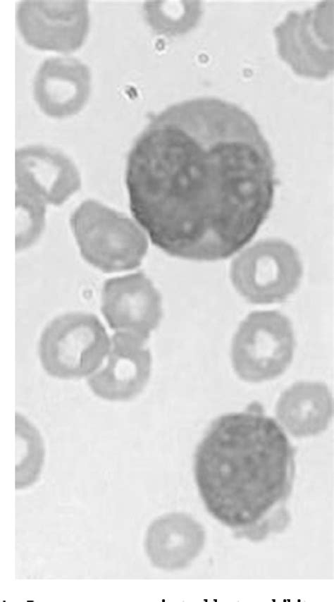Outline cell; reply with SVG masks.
<instances>
[{"label":"cell","mask_w":334,"mask_h":602,"mask_svg":"<svg viewBox=\"0 0 334 602\" xmlns=\"http://www.w3.org/2000/svg\"><path fill=\"white\" fill-rule=\"evenodd\" d=\"M16 21L22 37L32 47L73 52L82 45L88 33L87 1H22Z\"/></svg>","instance_id":"obj_8"},{"label":"cell","mask_w":334,"mask_h":602,"mask_svg":"<svg viewBox=\"0 0 334 602\" xmlns=\"http://www.w3.org/2000/svg\"><path fill=\"white\" fill-rule=\"evenodd\" d=\"M101 311L115 333L146 343L161 319V297L151 281L137 272L105 281Z\"/></svg>","instance_id":"obj_9"},{"label":"cell","mask_w":334,"mask_h":602,"mask_svg":"<svg viewBox=\"0 0 334 602\" xmlns=\"http://www.w3.org/2000/svg\"><path fill=\"white\" fill-rule=\"evenodd\" d=\"M146 343L115 333L100 367L87 377L92 393L109 402H126L137 397L150 379L152 359Z\"/></svg>","instance_id":"obj_10"},{"label":"cell","mask_w":334,"mask_h":602,"mask_svg":"<svg viewBox=\"0 0 334 602\" xmlns=\"http://www.w3.org/2000/svg\"><path fill=\"white\" fill-rule=\"evenodd\" d=\"M294 453L283 430L257 402L215 419L194 461L209 512L232 528L256 527L290 493Z\"/></svg>","instance_id":"obj_2"},{"label":"cell","mask_w":334,"mask_h":602,"mask_svg":"<svg viewBox=\"0 0 334 602\" xmlns=\"http://www.w3.org/2000/svg\"><path fill=\"white\" fill-rule=\"evenodd\" d=\"M333 1L291 11L274 28L278 52L298 75L324 79L333 70Z\"/></svg>","instance_id":"obj_7"},{"label":"cell","mask_w":334,"mask_h":602,"mask_svg":"<svg viewBox=\"0 0 334 602\" xmlns=\"http://www.w3.org/2000/svg\"><path fill=\"white\" fill-rule=\"evenodd\" d=\"M181 3L178 10L173 14L171 12L170 4L167 7L166 1H147L144 6L145 16L150 26L156 32L163 34H173V18H177L189 30L199 20L200 16L199 3L197 1Z\"/></svg>","instance_id":"obj_17"},{"label":"cell","mask_w":334,"mask_h":602,"mask_svg":"<svg viewBox=\"0 0 334 602\" xmlns=\"http://www.w3.org/2000/svg\"><path fill=\"white\" fill-rule=\"evenodd\" d=\"M205 532L199 523L183 513L159 517L149 527L145 549L151 563L163 570L187 566L201 552Z\"/></svg>","instance_id":"obj_13"},{"label":"cell","mask_w":334,"mask_h":602,"mask_svg":"<svg viewBox=\"0 0 334 602\" xmlns=\"http://www.w3.org/2000/svg\"><path fill=\"white\" fill-rule=\"evenodd\" d=\"M16 189L31 194L45 204L60 205L80 188V176L64 154L40 145L16 152Z\"/></svg>","instance_id":"obj_11"},{"label":"cell","mask_w":334,"mask_h":602,"mask_svg":"<svg viewBox=\"0 0 334 602\" xmlns=\"http://www.w3.org/2000/svg\"><path fill=\"white\" fill-rule=\"evenodd\" d=\"M45 203L35 196L16 189V250L34 244L44 226Z\"/></svg>","instance_id":"obj_16"},{"label":"cell","mask_w":334,"mask_h":602,"mask_svg":"<svg viewBox=\"0 0 334 602\" xmlns=\"http://www.w3.org/2000/svg\"><path fill=\"white\" fill-rule=\"evenodd\" d=\"M91 88L89 68L74 58L51 57L39 68L34 80V97L48 116L63 118L78 113Z\"/></svg>","instance_id":"obj_12"},{"label":"cell","mask_w":334,"mask_h":602,"mask_svg":"<svg viewBox=\"0 0 334 602\" xmlns=\"http://www.w3.org/2000/svg\"><path fill=\"white\" fill-rule=\"evenodd\" d=\"M16 489L33 484L39 478L44 460L43 437L37 427L24 414L16 413Z\"/></svg>","instance_id":"obj_15"},{"label":"cell","mask_w":334,"mask_h":602,"mask_svg":"<svg viewBox=\"0 0 334 602\" xmlns=\"http://www.w3.org/2000/svg\"><path fill=\"white\" fill-rule=\"evenodd\" d=\"M70 223L82 257L104 272L135 269L147 251V237L137 224L93 200L82 203Z\"/></svg>","instance_id":"obj_3"},{"label":"cell","mask_w":334,"mask_h":602,"mask_svg":"<svg viewBox=\"0 0 334 602\" xmlns=\"http://www.w3.org/2000/svg\"><path fill=\"white\" fill-rule=\"evenodd\" d=\"M125 184L130 211L154 245L180 259L218 261L267 219L275 161L251 115L196 98L151 117L129 152Z\"/></svg>","instance_id":"obj_1"},{"label":"cell","mask_w":334,"mask_h":602,"mask_svg":"<svg viewBox=\"0 0 334 602\" xmlns=\"http://www.w3.org/2000/svg\"><path fill=\"white\" fill-rule=\"evenodd\" d=\"M328 387L318 382H298L285 390L276 407V415L293 436L305 437L325 430L333 414Z\"/></svg>","instance_id":"obj_14"},{"label":"cell","mask_w":334,"mask_h":602,"mask_svg":"<svg viewBox=\"0 0 334 602\" xmlns=\"http://www.w3.org/2000/svg\"><path fill=\"white\" fill-rule=\"evenodd\" d=\"M302 264L295 248L280 239H266L242 252L232 262L231 282L246 300L265 305L285 300L297 288Z\"/></svg>","instance_id":"obj_6"},{"label":"cell","mask_w":334,"mask_h":602,"mask_svg":"<svg viewBox=\"0 0 334 602\" xmlns=\"http://www.w3.org/2000/svg\"><path fill=\"white\" fill-rule=\"evenodd\" d=\"M295 336L288 318L278 311H256L237 329L231 344V360L237 375L248 382L273 379L290 365Z\"/></svg>","instance_id":"obj_5"},{"label":"cell","mask_w":334,"mask_h":602,"mask_svg":"<svg viewBox=\"0 0 334 602\" xmlns=\"http://www.w3.org/2000/svg\"><path fill=\"white\" fill-rule=\"evenodd\" d=\"M111 338L99 319L82 312L68 313L44 328L38 343L43 369L62 380L89 377L102 364Z\"/></svg>","instance_id":"obj_4"}]
</instances>
